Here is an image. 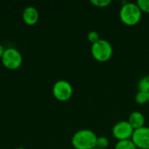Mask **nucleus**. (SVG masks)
Instances as JSON below:
<instances>
[{
  "label": "nucleus",
  "mask_w": 149,
  "mask_h": 149,
  "mask_svg": "<svg viewBox=\"0 0 149 149\" xmlns=\"http://www.w3.org/2000/svg\"><path fill=\"white\" fill-rule=\"evenodd\" d=\"M120 21L128 26H134L140 23L142 17V12L136 3L125 2L120 10Z\"/></svg>",
  "instance_id": "nucleus-1"
},
{
  "label": "nucleus",
  "mask_w": 149,
  "mask_h": 149,
  "mask_svg": "<svg viewBox=\"0 0 149 149\" xmlns=\"http://www.w3.org/2000/svg\"><path fill=\"white\" fill-rule=\"evenodd\" d=\"M98 136L90 129L77 131L72 137V144L75 149H93L96 147Z\"/></svg>",
  "instance_id": "nucleus-2"
},
{
  "label": "nucleus",
  "mask_w": 149,
  "mask_h": 149,
  "mask_svg": "<svg viewBox=\"0 0 149 149\" xmlns=\"http://www.w3.org/2000/svg\"><path fill=\"white\" fill-rule=\"evenodd\" d=\"M91 54L96 61L107 62L112 58L113 48L109 41L100 38L98 42L92 45Z\"/></svg>",
  "instance_id": "nucleus-3"
},
{
  "label": "nucleus",
  "mask_w": 149,
  "mask_h": 149,
  "mask_svg": "<svg viewBox=\"0 0 149 149\" xmlns=\"http://www.w3.org/2000/svg\"><path fill=\"white\" fill-rule=\"evenodd\" d=\"M3 65L9 69H17L22 64V54L21 52L13 47L6 48L1 58Z\"/></svg>",
  "instance_id": "nucleus-4"
},
{
  "label": "nucleus",
  "mask_w": 149,
  "mask_h": 149,
  "mask_svg": "<svg viewBox=\"0 0 149 149\" xmlns=\"http://www.w3.org/2000/svg\"><path fill=\"white\" fill-rule=\"evenodd\" d=\"M52 93L58 100L66 101L72 98L73 93V88L70 82L65 79H60L56 81L53 85Z\"/></svg>",
  "instance_id": "nucleus-5"
},
{
  "label": "nucleus",
  "mask_w": 149,
  "mask_h": 149,
  "mask_svg": "<svg viewBox=\"0 0 149 149\" xmlns=\"http://www.w3.org/2000/svg\"><path fill=\"white\" fill-rule=\"evenodd\" d=\"M134 129L129 124L127 120H121L116 123L113 129L112 134L113 136L119 141H125V140H131Z\"/></svg>",
  "instance_id": "nucleus-6"
},
{
  "label": "nucleus",
  "mask_w": 149,
  "mask_h": 149,
  "mask_svg": "<svg viewBox=\"0 0 149 149\" xmlns=\"http://www.w3.org/2000/svg\"><path fill=\"white\" fill-rule=\"evenodd\" d=\"M133 142L139 149H149V127H143L134 130L132 139Z\"/></svg>",
  "instance_id": "nucleus-7"
},
{
  "label": "nucleus",
  "mask_w": 149,
  "mask_h": 149,
  "mask_svg": "<svg viewBox=\"0 0 149 149\" xmlns=\"http://www.w3.org/2000/svg\"><path fill=\"white\" fill-rule=\"evenodd\" d=\"M127 121L129 122V124L132 126V127L134 130H137V129H140V128L145 127L146 120H145L144 115L141 112L134 111L130 113Z\"/></svg>",
  "instance_id": "nucleus-8"
},
{
  "label": "nucleus",
  "mask_w": 149,
  "mask_h": 149,
  "mask_svg": "<svg viewBox=\"0 0 149 149\" xmlns=\"http://www.w3.org/2000/svg\"><path fill=\"white\" fill-rule=\"evenodd\" d=\"M38 10L34 6H27L23 11V18L27 24H36L38 20Z\"/></svg>",
  "instance_id": "nucleus-9"
},
{
  "label": "nucleus",
  "mask_w": 149,
  "mask_h": 149,
  "mask_svg": "<svg viewBox=\"0 0 149 149\" xmlns=\"http://www.w3.org/2000/svg\"><path fill=\"white\" fill-rule=\"evenodd\" d=\"M138 90L147 94L149 100V75L141 78L138 82Z\"/></svg>",
  "instance_id": "nucleus-10"
},
{
  "label": "nucleus",
  "mask_w": 149,
  "mask_h": 149,
  "mask_svg": "<svg viewBox=\"0 0 149 149\" xmlns=\"http://www.w3.org/2000/svg\"><path fill=\"white\" fill-rule=\"evenodd\" d=\"M114 149H138L132 140H125V141H119Z\"/></svg>",
  "instance_id": "nucleus-11"
},
{
  "label": "nucleus",
  "mask_w": 149,
  "mask_h": 149,
  "mask_svg": "<svg viewBox=\"0 0 149 149\" xmlns=\"http://www.w3.org/2000/svg\"><path fill=\"white\" fill-rule=\"evenodd\" d=\"M135 102L139 105H144L148 101V97L147 96L146 93H142V92H137V93L135 94Z\"/></svg>",
  "instance_id": "nucleus-12"
},
{
  "label": "nucleus",
  "mask_w": 149,
  "mask_h": 149,
  "mask_svg": "<svg viewBox=\"0 0 149 149\" xmlns=\"http://www.w3.org/2000/svg\"><path fill=\"white\" fill-rule=\"evenodd\" d=\"M109 146V141L105 136H100L97 138L96 141V148L100 149H107Z\"/></svg>",
  "instance_id": "nucleus-13"
},
{
  "label": "nucleus",
  "mask_w": 149,
  "mask_h": 149,
  "mask_svg": "<svg viewBox=\"0 0 149 149\" xmlns=\"http://www.w3.org/2000/svg\"><path fill=\"white\" fill-rule=\"evenodd\" d=\"M93 5L98 8H105L111 4V0H91L90 1Z\"/></svg>",
  "instance_id": "nucleus-14"
},
{
  "label": "nucleus",
  "mask_w": 149,
  "mask_h": 149,
  "mask_svg": "<svg viewBox=\"0 0 149 149\" xmlns=\"http://www.w3.org/2000/svg\"><path fill=\"white\" fill-rule=\"evenodd\" d=\"M87 39L88 41L93 45L96 42H98L100 39V33L96 31H91L90 32H88L87 34Z\"/></svg>",
  "instance_id": "nucleus-15"
},
{
  "label": "nucleus",
  "mask_w": 149,
  "mask_h": 149,
  "mask_svg": "<svg viewBox=\"0 0 149 149\" xmlns=\"http://www.w3.org/2000/svg\"><path fill=\"white\" fill-rule=\"evenodd\" d=\"M136 4L141 10V12L149 13V0H138Z\"/></svg>",
  "instance_id": "nucleus-16"
},
{
  "label": "nucleus",
  "mask_w": 149,
  "mask_h": 149,
  "mask_svg": "<svg viewBox=\"0 0 149 149\" xmlns=\"http://www.w3.org/2000/svg\"><path fill=\"white\" fill-rule=\"evenodd\" d=\"M4 48H3V46L0 44V58H2V56H3V52H4Z\"/></svg>",
  "instance_id": "nucleus-17"
},
{
  "label": "nucleus",
  "mask_w": 149,
  "mask_h": 149,
  "mask_svg": "<svg viewBox=\"0 0 149 149\" xmlns=\"http://www.w3.org/2000/svg\"><path fill=\"white\" fill-rule=\"evenodd\" d=\"M15 149H26V148H22V147H20V148H15Z\"/></svg>",
  "instance_id": "nucleus-18"
},
{
  "label": "nucleus",
  "mask_w": 149,
  "mask_h": 149,
  "mask_svg": "<svg viewBox=\"0 0 149 149\" xmlns=\"http://www.w3.org/2000/svg\"><path fill=\"white\" fill-rule=\"evenodd\" d=\"M93 149H100V148H96V147H95L94 148H93Z\"/></svg>",
  "instance_id": "nucleus-19"
}]
</instances>
